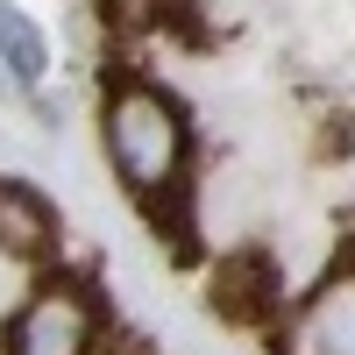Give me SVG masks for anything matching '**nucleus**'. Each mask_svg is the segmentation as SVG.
I'll return each instance as SVG.
<instances>
[{
  "mask_svg": "<svg viewBox=\"0 0 355 355\" xmlns=\"http://www.w3.org/2000/svg\"><path fill=\"white\" fill-rule=\"evenodd\" d=\"M100 142H107V164L121 171V185L142 199L185 171V114L157 85H114L100 107Z\"/></svg>",
  "mask_w": 355,
  "mask_h": 355,
  "instance_id": "obj_1",
  "label": "nucleus"
},
{
  "mask_svg": "<svg viewBox=\"0 0 355 355\" xmlns=\"http://www.w3.org/2000/svg\"><path fill=\"white\" fill-rule=\"evenodd\" d=\"M8 355H93V306L78 284L28 291L21 313L8 320Z\"/></svg>",
  "mask_w": 355,
  "mask_h": 355,
  "instance_id": "obj_2",
  "label": "nucleus"
},
{
  "mask_svg": "<svg viewBox=\"0 0 355 355\" xmlns=\"http://www.w3.org/2000/svg\"><path fill=\"white\" fill-rule=\"evenodd\" d=\"M299 355H355V270L327 277L299 313V334H291Z\"/></svg>",
  "mask_w": 355,
  "mask_h": 355,
  "instance_id": "obj_3",
  "label": "nucleus"
},
{
  "mask_svg": "<svg viewBox=\"0 0 355 355\" xmlns=\"http://www.w3.org/2000/svg\"><path fill=\"white\" fill-rule=\"evenodd\" d=\"M0 71H8V85H21V93H36L50 78V36H43V21L28 15L21 0H0Z\"/></svg>",
  "mask_w": 355,
  "mask_h": 355,
  "instance_id": "obj_4",
  "label": "nucleus"
},
{
  "mask_svg": "<svg viewBox=\"0 0 355 355\" xmlns=\"http://www.w3.org/2000/svg\"><path fill=\"white\" fill-rule=\"evenodd\" d=\"M50 234H57L50 199L21 178H0V256H43Z\"/></svg>",
  "mask_w": 355,
  "mask_h": 355,
  "instance_id": "obj_5",
  "label": "nucleus"
}]
</instances>
